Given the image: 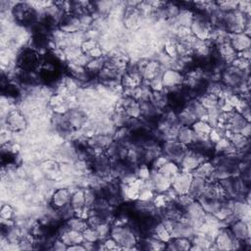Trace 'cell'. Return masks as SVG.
Returning a JSON list of instances; mask_svg holds the SVG:
<instances>
[{
  "label": "cell",
  "mask_w": 251,
  "mask_h": 251,
  "mask_svg": "<svg viewBox=\"0 0 251 251\" xmlns=\"http://www.w3.org/2000/svg\"><path fill=\"white\" fill-rule=\"evenodd\" d=\"M110 236L122 249H136L138 236L128 225H113Z\"/></svg>",
  "instance_id": "6da1fadb"
},
{
  "label": "cell",
  "mask_w": 251,
  "mask_h": 251,
  "mask_svg": "<svg viewBox=\"0 0 251 251\" xmlns=\"http://www.w3.org/2000/svg\"><path fill=\"white\" fill-rule=\"evenodd\" d=\"M223 23L224 28L227 33L243 32L244 28L250 25L249 15H245L236 9L224 13Z\"/></svg>",
  "instance_id": "7a4b0ae2"
},
{
  "label": "cell",
  "mask_w": 251,
  "mask_h": 251,
  "mask_svg": "<svg viewBox=\"0 0 251 251\" xmlns=\"http://www.w3.org/2000/svg\"><path fill=\"white\" fill-rule=\"evenodd\" d=\"M189 28H190L191 34L194 35L197 39L202 41L208 40L213 29L208 14L200 11H198L197 13H194L193 21Z\"/></svg>",
  "instance_id": "3957f363"
},
{
  "label": "cell",
  "mask_w": 251,
  "mask_h": 251,
  "mask_svg": "<svg viewBox=\"0 0 251 251\" xmlns=\"http://www.w3.org/2000/svg\"><path fill=\"white\" fill-rule=\"evenodd\" d=\"M241 241L237 240L227 226L220 227L215 238L214 245L218 250H231L239 248Z\"/></svg>",
  "instance_id": "277c9868"
},
{
  "label": "cell",
  "mask_w": 251,
  "mask_h": 251,
  "mask_svg": "<svg viewBox=\"0 0 251 251\" xmlns=\"http://www.w3.org/2000/svg\"><path fill=\"white\" fill-rule=\"evenodd\" d=\"M187 147L177 140H164L161 145L162 154L169 160L179 164Z\"/></svg>",
  "instance_id": "5b68a950"
},
{
  "label": "cell",
  "mask_w": 251,
  "mask_h": 251,
  "mask_svg": "<svg viewBox=\"0 0 251 251\" xmlns=\"http://www.w3.org/2000/svg\"><path fill=\"white\" fill-rule=\"evenodd\" d=\"M207 160H210L207 156L187 147V149L178 165H179L181 171L192 173L201 163H203Z\"/></svg>",
  "instance_id": "8992f818"
},
{
  "label": "cell",
  "mask_w": 251,
  "mask_h": 251,
  "mask_svg": "<svg viewBox=\"0 0 251 251\" xmlns=\"http://www.w3.org/2000/svg\"><path fill=\"white\" fill-rule=\"evenodd\" d=\"M193 175L192 173L181 171L172 178L171 180V187L178 194H186L188 193L191 181H192Z\"/></svg>",
  "instance_id": "52a82bcc"
},
{
  "label": "cell",
  "mask_w": 251,
  "mask_h": 251,
  "mask_svg": "<svg viewBox=\"0 0 251 251\" xmlns=\"http://www.w3.org/2000/svg\"><path fill=\"white\" fill-rule=\"evenodd\" d=\"M161 78H162L164 89L170 91L182 85L184 75L180 72L175 71L173 69H166L163 72Z\"/></svg>",
  "instance_id": "ba28073f"
},
{
  "label": "cell",
  "mask_w": 251,
  "mask_h": 251,
  "mask_svg": "<svg viewBox=\"0 0 251 251\" xmlns=\"http://www.w3.org/2000/svg\"><path fill=\"white\" fill-rule=\"evenodd\" d=\"M146 181L149 188L155 193H165L171 187V179L155 170H151L150 177Z\"/></svg>",
  "instance_id": "9c48e42d"
},
{
  "label": "cell",
  "mask_w": 251,
  "mask_h": 251,
  "mask_svg": "<svg viewBox=\"0 0 251 251\" xmlns=\"http://www.w3.org/2000/svg\"><path fill=\"white\" fill-rule=\"evenodd\" d=\"M39 55L31 49H25L18 58V64L22 70L31 72L39 64Z\"/></svg>",
  "instance_id": "30bf717a"
},
{
  "label": "cell",
  "mask_w": 251,
  "mask_h": 251,
  "mask_svg": "<svg viewBox=\"0 0 251 251\" xmlns=\"http://www.w3.org/2000/svg\"><path fill=\"white\" fill-rule=\"evenodd\" d=\"M231 214L237 220L249 222L250 219V205L245 199H234L229 201Z\"/></svg>",
  "instance_id": "8fae6325"
},
{
  "label": "cell",
  "mask_w": 251,
  "mask_h": 251,
  "mask_svg": "<svg viewBox=\"0 0 251 251\" xmlns=\"http://www.w3.org/2000/svg\"><path fill=\"white\" fill-rule=\"evenodd\" d=\"M227 227L237 240L242 242L250 239V222L234 220Z\"/></svg>",
  "instance_id": "7c38bea8"
},
{
  "label": "cell",
  "mask_w": 251,
  "mask_h": 251,
  "mask_svg": "<svg viewBox=\"0 0 251 251\" xmlns=\"http://www.w3.org/2000/svg\"><path fill=\"white\" fill-rule=\"evenodd\" d=\"M228 43L236 53H240L250 49L251 40L250 36L243 32L228 33Z\"/></svg>",
  "instance_id": "4fadbf2b"
},
{
  "label": "cell",
  "mask_w": 251,
  "mask_h": 251,
  "mask_svg": "<svg viewBox=\"0 0 251 251\" xmlns=\"http://www.w3.org/2000/svg\"><path fill=\"white\" fill-rule=\"evenodd\" d=\"M72 192L68 188L57 189L51 197V205L54 210H59L70 204Z\"/></svg>",
  "instance_id": "5bb4252c"
},
{
  "label": "cell",
  "mask_w": 251,
  "mask_h": 251,
  "mask_svg": "<svg viewBox=\"0 0 251 251\" xmlns=\"http://www.w3.org/2000/svg\"><path fill=\"white\" fill-rule=\"evenodd\" d=\"M6 124L7 127L12 131H21L26 126L25 117L18 111H13L8 114Z\"/></svg>",
  "instance_id": "9a60e30c"
},
{
  "label": "cell",
  "mask_w": 251,
  "mask_h": 251,
  "mask_svg": "<svg viewBox=\"0 0 251 251\" xmlns=\"http://www.w3.org/2000/svg\"><path fill=\"white\" fill-rule=\"evenodd\" d=\"M197 137L191 128V126H180L176 132V140L186 147L190 146L194 141H196Z\"/></svg>",
  "instance_id": "2e32d148"
},
{
  "label": "cell",
  "mask_w": 251,
  "mask_h": 251,
  "mask_svg": "<svg viewBox=\"0 0 251 251\" xmlns=\"http://www.w3.org/2000/svg\"><path fill=\"white\" fill-rule=\"evenodd\" d=\"M191 247V240L188 237H172L166 243V249L170 251L189 250Z\"/></svg>",
  "instance_id": "e0dca14e"
},
{
  "label": "cell",
  "mask_w": 251,
  "mask_h": 251,
  "mask_svg": "<svg viewBox=\"0 0 251 251\" xmlns=\"http://www.w3.org/2000/svg\"><path fill=\"white\" fill-rule=\"evenodd\" d=\"M215 170V165L213 164L212 161L207 160L203 163H201L193 172L192 175L194 176H199L202 177L206 180H210L212 177V175Z\"/></svg>",
  "instance_id": "ac0fdd59"
},
{
  "label": "cell",
  "mask_w": 251,
  "mask_h": 251,
  "mask_svg": "<svg viewBox=\"0 0 251 251\" xmlns=\"http://www.w3.org/2000/svg\"><path fill=\"white\" fill-rule=\"evenodd\" d=\"M191 128L193 129L197 139H208L209 134L212 130L211 126L207 122L201 121V120H197L191 126Z\"/></svg>",
  "instance_id": "d6986e66"
},
{
  "label": "cell",
  "mask_w": 251,
  "mask_h": 251,
  "mask_svg": "<svg viewBox=\"0 0 251 251\" xmlns=\"http://www.w3.org/2000/svg\"><path fill=\"white\" fill-rule=\"evenodd\" d=\"M208 180L199 177V176H194L192 177V181L188 190V194L192 196L194 199H197L204 191L206 185H207Z\"/></svg>",
  "instance_id": "ffe728a7"
},
{
  "label": "cell",
  "mask_w": 251,
  "mask_h": 251,
  "mask_svg": "<svg viewBox=\"0 0 251 251\" xmlns=\"http://www.w3.org/2000/svg\"><path fill=\"white\" fill-rule=\"evenodd\" d=\"M194 13L188 8H182L179 10L177 16L176 17L175 21L178 26L181 27H190L192 21H193Z\"/></svg>",
  "instance_id": "44dd1931"
},
{
  "label": "cell",
  "mask_w": 251,
  "mask_h": 251,
  "mask_svg": "<svg viewBox=\"0 0 251 251\" xmlns=\"http://www.w3.org/2000/svg\"><path fill=\"white\" fill-rule=\"evenodd\" d=\"M176 117L180 126H191L197 121L194 114L186 106H183L181 109H179V111L176 112Z\"/></svg>",
  "instance_id": "7402d4cb"
},
{
  "label": "cell",
  "mask_w": 251,
  "mask_h": 251,
  "mask_svg": "<svg viewBox=\"0 0 251 251\" xmlns=\"http://www.w3.org/2000/svg\"><path fill=\"white\" fill-rule=\"evenodd\" d=\"M158 172L160 174H162L164 176H166L167 178L171 179L176 176L179 172H180V167L178 164L173 162V161H168L165 165H163Z\"/></svg>",
  "instance_id": "603a6c76"
},
{
  "label": "cell",
  "mask_w": 251,
  "mask_h": 251,
  "mask_svg": "<svg viewBox=\"0 0 251 251\" xmlns=\"http://www.w3.org/2000/svg\"><path fill=\"white\" fill-rule=\"evenodd\" d=\"M65 226L69 229L79 231V232H82L86 227H88L86 220L78 218V217H75V216L71 217L70 219L66 220Z\"/></svg>",
  "instance_id": "cb8c5ba5"
},
{
  "label": "cell",
  "mask_w": 251,
  "mask_h": 251,
  "mask_svg": "<svg viewBox=\"0 0 251 251\" xmlns=\"http://www.w3.org/2000/svg\"><path fill=\"white\" fill-rule=\"evenodd\" d=\"M70 204L72 208L75 210H79L85 207V197H84V190L83 189H76L71 195Z\"/></svg>",
  "instance_id": "d4e9b609"
},
{
  "label": "cell",
  "mask_w": 251,
  "mask_h": 251,
  "mask_svg": "<svg viewBox=\"0 0 251 251\" xmlns=\"http://www.w3.org/2000/svg\"><path fill=\"white\" fill-rule=\"evenodd\" d=\"M197 99H198L199 102L203 105V107H205L207 110L218 106L219 98L216 97V96L213 95V94L204 92V93H202Z\"/></svg>",
  "instance_id": "484cf974"
},
{
  "label": "cell",
  "mask_w": 251,
  "mask_h": 251,
  "mask_svg": "<svg viewBox=\"0 0 251 251\" xmlns=\"http://www.w3.org/2000/svg\"><path fill=\"white\" fill-rule=\"evenodd\" d=\"M111 227H112V226L108 222H103L95 227L98 237H99V241H104L105 239L110 237Z\"/></svg>",
  "instance_id": "4316f807"
},
{
  "label": "cell",
  "mask_w": 251,
  "mask_h": 251,
  "mask_svg": "<svg viewBox=\"0 0 251 251\" xmlns=\"http://www.w3.org/2000/svg\"><path fill=\"white\" fill-rule=\"evenodd\" d=\"M81 233H82V237H83V241L84 242H88V243L100 242L98 234H97V231H96V229L94 227L88 226Z\"/></svg>",
  "instance_id": "83f0119b"
},
{
  "label": "cell",
  "mask_w": 251,
  "mask_h": 251,
  "mask_svg": "<svg viewBox=\"0 0 251 251\" xmlns=\"http://www.w3.org/2000/svg\"><path fill=\"white\" fill-rule=\"evenodd\" d=\"M96 46L97 44L94 39H86V40H83L82 43L80 44V49L83 54H88Z\"/></svg>",
  "instance_id": "f1b7e54d"
},
{
  "label": "cell",
  "mask_w": 251,
  "mask_h": 251,
  "mask_svg": "<svg viewBox=\"0 0 251 251\" xmlns=\"http://www.w3.org/2000/svg\"><path fill=\"white\" fill-rule=\"evenodd\" d=\"M14 215V210L11 205L5 204L1 208V219L2 220H11Z\"/></svg>",
  "instance_id": "f546056e"
},
{
  "label": "cell",
  "mask_w": 251,
  "mask_h": 251,
  "mask_svg": "<svg viewBox=\"0 0 251 251\" xmlns=\"http://www.w3.org/2000/svg\"><path fill=\"white\" fill-rule=\"evenodd\" d=\"M103 244V248L104 249H108V250H116V249H122L118 243L110 236L107 239H105L104 241H102Z\"/></svg>",
  "instance_id": "4dcf8cb0"
},
{
  "label": "cell",
  "mask_w": 251,
  "mask_h": 251,
  "mask_svg": "<svg viewBox=\"0 0 251 251\" xmlns=\"http://www.w3.org/2000/svg\"><path fill=\"white\" fill-rule=\"evenodd\" d=\"M68 245L59 237H57L53 242H52V246L51 249L52 250H58V251H63V250H67Z\"/></svg>",
  "instance_id": "1f68e13d"
},
{
  "label": "cell",
  "mask_w": 251,
  "mask_h": 251,
  "mask_svg": "<svg viewBox=\"0 0 251 251\" xmlns=\"http://www.w3.org/2000/svg\"><path fill=\"white\" fill-rule=\"evenodd\" d=\"M67 250H69V251H73V250H75V251H84V250H86V248L84 247V245H83L82 243H80V244H75V245L68 246Z\"/></svg>",
  "instance_id": "d6a6232c"
},
{
  "label": "cell",
  "mask_w": 251,
  "mask_h": 251,
  "mask_svg": "<svg viewBox=\"0 0 251 251\" xmlns=\"http://www.w3.org/2000/svg\"><path fill=\"white\" fill-rule=\"evenodd\" d=\"M250 132H251V129H250V123H249V124L241 130L240 133H241L243 136L249 138V137H250Z\"/></svg>",
  "instance_id": "836d02e7"
}]
</instances>
